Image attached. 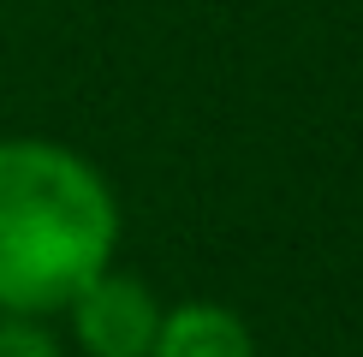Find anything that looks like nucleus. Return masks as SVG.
I'll list each match as a JSON object with an SVG mask.
<instances>
[{
    "label": "nucleus",
    "mask_w": 363,
    "mask_h": 357,
    "mask_svg": "<svg viewBox=\"0 0 363 357\" xmlns=\"http://www.w3.org/2000/svg\"><path fill=\"white\" fill-rule=\"evenodd\" d=\"M149 357H262V346L238 310L215 298H185V304H167Z\"/></svg>",
    "instance_id": "obj_3"
},
{
    "label": "nucleus",
    "mask_w": 363,
    "mask_h": 357,
    "mask_svg": "<svg viewBox=\"0 0 363 357\" xmlns=\"http://www.w3.org/2000/svg\"><path fill=\"white\" fill-rule=\"evenodd\" d=\"M0 357H66V339L48 327V316L0 310Z\"/></svg>",
    "instance_id": "obj_4"
},
{
    "label": "nucleus",
    "mask_w": 363,
    "mask_h": 357,
    "mask_svg": "<svg viewBox=\"0 0 363 357\" xmlns=\"http://www.w3.org/2000/svg\"><path fill=\"white\" fill-rule=\"evenodd\" d=\"M119 232V197L89 155L54 137H0V310L60 316L113 262Z\"/></svg>",
    "instance_id": "obj_1"
},
{
    "label": "nucleus",
    "mask_w": 363,
    "mask_h": 357,
    "mask_svg": "<svg viewBox=\"0 0 363 357\" xmlns=\"http://www.w3.org/2000/svg\"><path fill=\"white\" fill-rule=\"evenodd\" d=\"M60 316H66V334L84 357H149L167 304H161V292L143 274L108 262L101 274H89L72 292V304Z\"/></svg>",
    "instance_id": "obj_2"
}]
</instances>
